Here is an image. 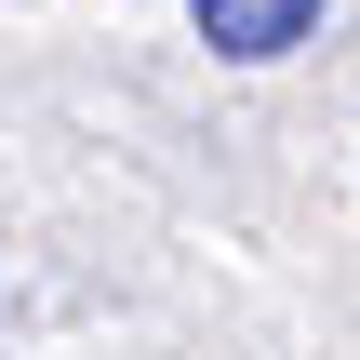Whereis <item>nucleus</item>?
Wrapping results in <instances>:
<instances>
[{"mask_svg":"<svg viewBox=\"0 0 360 360\" xmlns=\"http://www.w3.org/2000/svg\"><path fill=\"white\" fill-rule=\"evenodd\" d=\"M187 13H200V40L240 53V67H267V53H294V40L321 27V0H187Z\"/></svg>","mask_w":360,"mask_h":360,"instance_id":"f257e3e1","label":"nucleus"}]
</instances>
